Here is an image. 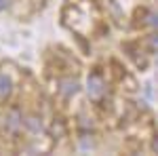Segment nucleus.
Masks as SVG:
<instances>
[{
    "mask_svg": "<svg viewBox=\"0 0 158 156\" xmlns=\"http://www.w3.org/2000/svg\"><path fill=\"white\" fill-rule=\"evenodd\" d=\"M86 93L95 101H99L101 97L106 95V82H103V78H101L99 72H93L89 76V80H86Z\"/></svg>",
    "mask_w": 158,
    "mask_h": 156,
    "instance_id": "obj_1",
    "label": "nucleus"
},
{
    "mask_svg": "<svg viewBox=\"0 0 158 156\" xmlns=\"http://www.w3.org/2000/svg\"><path fill=\"white\" fill-rule=\"evenodd\" d=\"M4 127L9 129V131H17L19 127H21V112L15 108L11 110L9 114H6V118H4Z\"/></svg>",
    "mask_w": 158,
    "mask_h": 156,
    "instance_id": "obj_2",
    "label": "nucleus"
},
{
    "mask_svg": "<svg viewBox=\"0 0 158 156\" xmlns=\"http://www.w3.org/2000/svg\"><path fill=\"white\" fill-rule=\"evenodd\" d=\"M78 80H72V78H68V80H61V86H59V91H61V95H65V97H72L78 93Z\"/></svg>",
    "mask_w": 158,
    "mask_h": 156,
    "instance_id": "obj_3",
    "label": "nucleus"
},
{
    "mask_svg": "<svg viewBox=\"0 0 158 156\" xmlns=\"http://www.w3.org/2000/svg\"><path fill=\"white\" fill-rule=\"evenodd\" d=\"M13 91V84H11V78L9 76H4V74H0V101H4V99H9Z\"/></svg>",
    "mask_w": 158,
    "mask_h": 156,
    "instance_id": "obj_4",
    "label": "nucleus"
},
{
    "mask_svg": "<svg viewBox=\"0 0 158 156\" xmlns=\"http://www.w3.org/2000/svg\"><path fill=\"white\" fill-rule=\"evenodd\" d=\"M25 124H27L32 131H40V129H42V124H40V118H27V120H25Z\"/></svg>",
    "mask_w": 158,
    "mask_h": 156,
    "instance_id": "obj_5",
    "label": "nucleus"
},
{
    "mask_svg": "<svg viewBox=\"0 0 158 156\" xmlns=\"http://www.w3.org/2000/svg\"><path fill=\"white\" fill-rule=\"evenodd\" d=\"M9 2H11V0H0V11H2V9H6V6H9Z\"/></svg>",
    "mask_w": 158,
    "mask_h": 156,
    "instance_id": "obj_6",
    "label": "nucleus"
}]
</instances>
